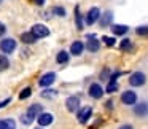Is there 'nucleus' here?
Masks as SVG:
<instances>
[{
  "instance_id": "f3484780",
  "label": "nucleus",
  "mask_w": 148,
  "mask_h": 129,
  "mask_svg": "<svg viewBox=\"0 0 148 129\" xmlns=\"http://www.w3.org/2000/svg\"><path fill=\"white\" fill-rule=\"evenodd\" d=\"M69 61H70V54H69L67 51H64V49H62V51L58 53V56H56V62H58V64L64 65V64H67Z\"/></svg>"
},
{
  "instance_id": "20e7f679",
  "label": "nucleus",
  "mask_w": 148,
  "mask_h": 129,
  "mask_svg": "<svg viewBox=\"0 0 148 129\" xmlns=\"http://www.w3.org/2000/svg\"><path fill=\"white\" fill-rule=\"evenodd\" d=\"M91 116H92V107H81L80 110L77 112V119L80 124H86L88 121L91 119Z\"/></svg>"
},
{
  "instance_id": "412c9836",
  "label": "nucleus",
  "mask_w": 148,
  "mask_h": 129,
  "mask_svg": "<svg viewBox=\"0 0 148 129\" xmlns=\"http://www.w3.org/2000/svg\"><path fill=\"white\" fill-rule=\"evenodd\" d=\"M118 89H119V84H118V81H108V84H107V88H105V93H108V94H113V93H116Z\"/></svg>"
},
{
  "instance_id": "7c9ffc66",
  "label": "nucleus",
  "mask_w": 148,
  "mask_h": 129,
  "mask_svg": "<svg viewBox=\"0 0 148 129\" xmlns=\"http://www.w3.org/2000/svg\"><path fill=\"white\" fill-rule=\"evenodd\" d=\"M10 102H11V99H5V100H2V102H0V108H3V107H7Z\"/></svg>"
},
{
  "instance_id": "5701e85b",
  "label": "nucleus",
  "mask_w": 148,
  "mask_h": 129,
  "mask_svg": "<svg viewBox=\"0 0 148 129\" xmlns=\"http://www.w3.org/2000/svg\"><path fill=\"white\" fill-rule=\"evenodd\" d=\"M100 40H102V42L105 43L107 46H115V45H116V40H115V37H108V35H103V37H102V38H100Z\"/></svg>"
},
{
  "instance_id": "2eb2a0df",
  "label": "nucleus",
  "mask_w": 148,
  "mask_h": 129,
  "mask_svg": "<svg viewBox=\"0 0 148 129\" xmlns=\"http://www.w3.org/2000/svg\"><path fill=\"white\" fill-rule=\"evenodd\" d=\"M84 51V43L80 42V40H75L73 43L70 45V54L73 56H81Z\"/></svg>"
},
{
  "instance_id": "72a5a7b5",
  "label": "nucleus",
  "mask_w": 148,
  "mask_h": 129,
  "mask_svg": "<svg viewBox=\"0 0 148 129\" xmlns=\"http://www.w3.org/2000/svg\"><path fill=\"white\" fill-rule=\"evenodd\" d=\"M118 129H134V126L132 124H123V126H119Z\"/></svg>"
},
{
  "instance_id": "c85d7f7f",
  "label": "nucleus",
  "mask_w": 148,
  "mask_h": 129,
  "mask_svg": "<svg viewBox=\"0 0 148 129\" xmlns=\"http://www.w3.org/2000/svg\"><path fill=\"white\" fill-rule=\"evenodd\" d=\"M53 14L64 18V16H65V8H62V7H54V8H53Z\"/></svg>"
},
{
  "instance_id": "c9c22d12",
  "label": "nucleus",
  "mask_w": 148,
  "mask_h": 129,
  "mask_svg": "<svg viewBox=\"0 0 148 129\" xmlns=\"http://www.w3.org/2000/svg\"><path fill=\"white\" fill-rule=\"evenodd\" d=\"M35 129H43V128H42V126H38V128H35Z\"/></svg>"
},
{
  "instance_id": "f704fd0d",
  "label": "nucleus",
  "mask_w": 148,
  "mask_h": 129,
  "mask_svg": "<svg viewBox=\"0 0 148 129\" xmlns=\"http://www.w3.org/2000/svg\"><path fill=\"white\" fill-rule=\"evenodd\" d=\"M34 3L38 5V7H43L45 5V0H34Z\"/></svg>"
},
{
  "instance_id": "c756f323",
  "label": "nucleus",
  "mask_w": 148,
  "mask_h": 129,
  "mask_svg": "<svg viewBox=\"0 0 148 129\" xmlns=\"http://www.w3.org/2000/svg\"><path fill=\"white\" fill-rule=\"evenodd\" d=\"M42 96L46 97V99H48V97H54L56 96V89H49V88H48V89H45L42 93Z\"/></svg>"
},
{
  "instance_id": "9b49d317",
  "label": "nucleus",
  "mask_w": 148,
  "mask_h": 129,
  "mask_svg": "<svg viewBox=\"0 0 148 129\" xmlns=\"http://www.w3.org/2000/svg\"><path fill=\"white\" fill-rule=\"evenodd\" d=\"M53 121H54V116H53V113H49V112H42L38 116H37V123H38L42 128L53 124Z\"/></svg>"
},
{
  "instance_id": "ddd939ff",
  "label": "nucleus",
  "mask_w": 148,
  "mask_h": 129,
  "mask_svg": "<svg viewBox=\"0 0 148 129\" xmlns=\"http://www.w3.org/2000/svg\"><path fill=\"white\" fill-rule=\"evenodd\" d=\"M113 24V13L112 11H105L100 14L99 18V26L100 27H110Z\"/></svg>"
},
{
  "instance_id": "423d86ee",
  "label": "nucleus",
  "mask_w": 148,
  "mask_h": 129,
  "mask_svg": "<svg viewBox=\"0 0 148 129\" xmlns=\"http://www.w3.org/2000/svg\"><path fill=\"white\" fill-rule=\"evenodd\" d=\"M100 10L97 7H92V8H89V11L86 13V16H84V24L86 26H92V24H96L97 21H99V18H100Z\"/></svg>"
},
{
  "instance_id": "4468645a",
  "label": "nucleus",
  "mask_w": 148,
  "mask_h": 129,
  "mask_svg": "<svg viewBox=\"0 0 148 129\" xmlns=\"http://www.w3.org/2000/svg\"><path fill=\"white\" fill-rule=\"evenodd\" d=\"M110 30H112L113 35L121 37V35H126V34L129 32V27L124 26V24H112V26H110Z\"/></svg>"
},
{
  "instance_id": "7ed1b4c3",
  "label": "nucleus",
  "mask_w": 148,
  "mask_h": 129,
  "mask_svg": "<svg viewBox=\"0 0 148 129\" xmlns=\"http://www.w3.org/2000/svg\"><path fill=\"white\" fill-rule=\"evenodd\" d=\"M132 113L137 118H145L148 116V102L147 100H142V102H137L135 105H132Z\"/></svg>"
},
{
  "instance_id": "0eeeda50",
  "label": "nucleus",
  "mask_w": 148,
  "mask_h": 129,
  "mask_svg": "<svg viewBox=\"0 0 148 129\" xmlns=\"http://www.w3.org/2000/svg\"><path fill=\"white\" fill-rule=\"evenodd\" d=\"M80 104H81V100H80L78 96H70V97L65 99V108H67L70 113H77L78 110L81 108Z\"/></svg>"
},
{
  "instance_id": "f03ea898",
  "label": "nucleus",
  "mask_w": 148,
  "mask_h": 129,
  "mask_svg": "<svg viewBox=\"0 0 148 129\" xmlns=\"http://www.w3.org/2000/svg\"><path fill=\"white\" fill-rule=\"evenodd\" d=\"M121 104L123 105H127V107H132V105H135L137 104V93L135 91H132V89H127V91H123V94H121Z\"/></svg>"
},
{
  "instance_id": "6e6552de",
  "label": "nucleus",
  "mask_w": 148,
  "mask_h": 129,
  "mask_svg": "<svg viewBox=\"0 0 148 129\" xmlns=\"http://www.w3.org/2000/svg\"><path fill=\"white\" fill-rule=\"evenodd\" d=\"M103 93H105V89L102 88L100 83H91L89 88H88V94H89V97H92V99H102Z\"/></svg>"
},
{
  "instance_id": "9d476101",
  "label": "nucleus",
  "mask_w": 148,
  "mask_h": 129,
  "mask_svg": "<svg viewBox=\"0 0 148 129\" xmlns=\"http://www.w3.org/2000/svg\"><path fill=\"white\" fill-rule=\"evenodd\" d=\"M84 48L89 53H97L100 49V40H97L96 35H88V42L84 45Z\"/></svg>"
},
{
  "instance_id": "b1692460",
  "label": "nucleus",
  "mask_w": 148,
  "mask_h": 129,
  "mask_svg": "<svg viewBox=\"0 0 148 129\" xmlns=\"http://www.w3.org/2000/svg\"><path fill=\"white\" fill-rule=\"evenodd\" d=\"M135 34H137L138 37H147L148 35V26H138L137 29H135Z\"/></svg>"
},
{
  "instance_id": "aec40b11",
  "label": "nucleus",
  "mask_w": 148,
  "mask_h": 129,
  "mask_svg": "<svg viewBox=\"0 0 148 129\" xmlns=\"http://www.w3.org/2000/svg\"><path fill=\"white\" fill-rule=\"evenodd\" d=\"M75 21H77V29L81 30L84 27V23H83V16H81V13H80V7L75 8Z\"/></svg>"
},
{
  "instance_id": "cd10ccee",
  "label": "nucleus",
  "mask_w": 148,
  "mask_h": 129,
  "mask_svg": "<svg viewBox=\"0 0 148 129\" xmlns=\"http://www.w3.org/2000/svg\"><path fill=\"white\" fill-rule=\"evenodd\" d=\"M32 121H34V119L30 118V116L27 115V113H23V115H21V123H23L24 126H29V124H32Z\"/></svg>"
},
{
  "instance_id": "473e14b6",
  "label": "nucleus",
  "mask_w": 148,
  "mask_h": 129,
  "mask_svg": "<svg viewBox=\"0 0 148 129\" xmlns=\"http://www.w3.org/2000/svg\"><path fill=\"white\" fill-rule=\"evenodd\" d=\"M5 32H7V27H5V24H2V23H0V37L3 35Z\"/></svg>"
},
{
  "instance_id": "a211bd4d",
  "label": "nucleus",
  "mask_w": 148,
  "mask_h": 129,
  "mask_svg": "<svg viewBox=\"0 0 148 129\" xmlns=\"http://www.w3.org/2000/svg\"><path fill=\"white\" fill-rule=\"evenodd\" d=\"M0 129H16V121L11 118L0 119Z\"/></svg>"
},
{
  "instance_id": "4be33fe9",
  "label": "nucleus",
  "mask_w": 148,
  "mask_h": 129,
  "mask_svg": "<svg viewBox=\"0 0 148 129\" xmlns=\"http://www.w3.org/2000/svg\"><path fill=\"white\" fill-rule=\"evenodd\" d=\"M119 49H121V51H131V49H132V42H131V38L121 40V43H119Z\"/></svg>"
},
{
  "instance_id": "f257e3e1",
  "label": "nucleus",
  "mask_w": 148,
  "mask_h": 129,
  "mask_svg": "<svg viewBox=\"0 0 148 129\" xmlns=\"http://www.w3.org/2000/svg\"><path fill=\"white\" fill-rule=\"evenodd\" d=\"M145 83H147V75H145L143 72H134V73H131V77H129V84H131L132 88H140V86H143Z\"/></svg>"
},
{
  "instance_id": "dca6fc26",
  "label": "nucleus",
  "mask_w": 148,
  "mask_h": 129,
  "mask_svg": "<svg viewBox=\"0 0 148 129\" xmlns=\"http://www.w3.org/2000/svg\"><path fill=\"white\" fill-rule=\"evenodd\" d=\"M42 112H43V105H42V104H32V105H30L29 108H27V112H26V113H27V115H29L32 119H35Z\"/></svg>"
},
{
  "instance_id": "6ab92c4d",
  "label": "nucleus",
  "mask_w": 148,
  "mask_h": 129,
  "mask_svg": "<svg viewBox=\"0 0 148 129\" xmlns=\"http://www.w3.org/2000/svg\"><path fill=\"white\" fill-rule=\"evenodd\" d=\"M21 40H23V43H27V45H32V43H35L37 40V37L34 35L32 32H24L23 35H21Z\"/></svg>"
},
{
  "instance_id": "f8f14e48",
  "label": "nucleus",
  "mask_w": 148,
  "mask_h": 129,
  "mask_svg": "<svg viewBox=\"0 0 148 129\" xmlns=\"http://www.w3.org/2000/svg\"><path fill=\"white\" fill-rule=\"evenodd\" d=\"M54 81H56V73H54V72H48V73H45L38 80V84H40V86H43V88H49Z\"/></svg>"
},
{
  "instance_id": "a878e982",
  "label": "nucleus",
  "mask_w": 148,
  "mask_h": 129,
  "mask_svg": "<svg viewBox=\"0 0 148 129\" xmlns=\"http://www.w3.org/2000/svg\"><path fill=\"white\" fill-rule=\"evenodd\" d=\"M8 65H10V62H8L7 56L0 54V70H7V69H8Z\"/></svg>"
},
{
  "instance_id": "bb28decb",
  "label": "nucleus",
  "mask_w": 148,
  "mask_h": 129,
  "mask_svg": "<svg viewBox=\"0 0 148 129\" xmlns=\"http://www.w3.org/2000/svg\"><path fill=\"white\" fill-rule=\"evenodd\" d=\"M30 94H32V89H30V88H24L19 93V99L24 100V99H27V97H30Z\"/></svg>"
},
{
  "instance_id": "393cba45",
  "label": "nucleus",
  "mask_w": 148,
  "mask_h": 129,
  "mask_svg": "<svg viewBox=\"0 0 148 129\" xmlns=\"http://www.w3.org/2000/svg\"><path fill=\"white\" fill-rule=\"evenodd\" d=\"M110 75H112V70H110L108 67H105L102 72H100V75H99L100 81H105V80H108V78H110Z\"/></svg>"
},
{
  "instance_id": "1a4fd4ad",
  "label": "nucleus",
  "mask_w": 148,
  "mask_h": 129,
  "mask_svg": "<svg viewBox=\"0 0 148 129\" xmlns=\"http://www.w3.org/2000/svg\"><path fill=\"white\" fill-rule=\"evenodd\" d=\"M30 32L37 37V38H43V37H48L49 35V29L45 26V24H34Z\"/></svg>"
},
{
  "instance_id": "2f4dec72",
  "label": "nucleus",
  "mask_w": 148,
  "mask_h": 129,
  "mask_svg": "<svg viewBox=\"0 0 148 129\" xmlns=\"http://www.w3.org/2000/svg\"><path fill=\"white\" fill-rule=\"evenodd\" d=\"M105 108L107 110H112L113 108V100H107V102H105Z\"/></svg>"
},
{
  "instance_id": "39448f33",
  "label": "nucleus",
  "mask_w": 148,
  "mask_h": 129,
  "mask_svg": "<svg viewBox=\"0 0 148 129\" xmlns=\"http://www.w3.org/2000/svg\"><path fill=\"white\" fill-rule=\"evenodd\" d=\"M16 49V40L8 37V38H3L0 42V51L3 54H11V53Z\"/></svg>"
}]
</instances>
